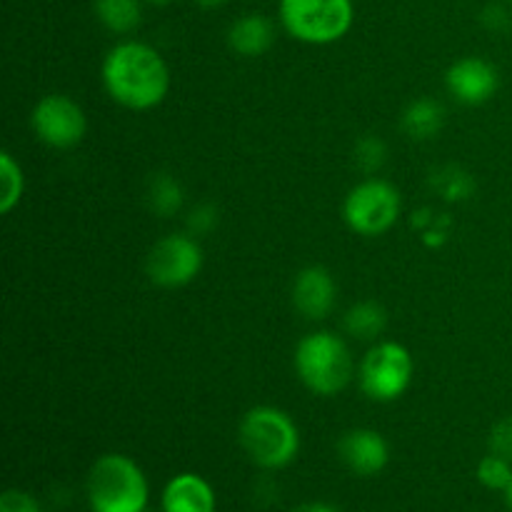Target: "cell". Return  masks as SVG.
I'll return each instance as SVG.
<instances>
[{"instance_id":"cell-1","label":"cell","mask_w":512,"mask_h":512,"mask_svg":"<svg viewBox=\"0 0 512 512\" xmlns=\"http://www.w3.org/2000/svg\"><path fill=\"white\" fill-rule=\"evenodd\" d=\"M103 85L110 98L128 110H153L170 90L163 55L140 40H123L103 60Z\"/></svg>"},{"instance_id":"cell-2","label":"cell","mask_w":512,"mask_h":512,"mask_svg":"<svg viewBox=\"0 0 512 512\" xmlns=\"http://www.w3.org/2000/svg\"><path fill=\"white\" fill-rule=\"evenodd\" d=\"M238 438L248 458L263 470L288 468L300 453V433L295 420L273 405H258L240 420Z\"/></svg>"},{"instance_id":"cell-3","label":"cell","mask_w":512,"mask_h":512,"mask_svg":"<svg viewBox=\"0 0 512 512\" xmlns=\"http://www.w3.org/2000/svg\"><path fill=\"white\" fill-rule=\"evenodd\" d=\"M295 373L310 393L333 398L353 380V355L348 343L330 330L305 335L293 355Z\"/></svg>"},{"instance_id":"cell-4","label":"cell","mask_w":512,"mask_h":512,"mask_svg":"<svg viewBox=\"0 0 512 512\" xmlns=\"http://www.w3.org/2000/svg\"><path fill=\"white\" fill-rule=\"evenodd\" d=\"M150 485L133 458L108 453L98 458L88 475V505L93 512H145Z\"/></svg>"},{"instance_id":"cell-5","label":"cell","mask_w":512,"mask_h":512,"mask_svg":"<svg viewBox=\"0 0 512 512\" xmlns=\"http://www.w3.org/2000/svg\"><path fill=\"white\" fill-rule=\"evenodd\" d=\"M285 33L308 45L338 43L353 28V0H280Z\"/></svg>"},{"instance_id":"cell-6","label":"cell","mask_w":512,"mask_h":512,"mask_svg":"<svg viewBox=\"0 0 512 512\" xmlns=\"http://www.w3.org/2000/svg\"><path fill=\"white\" fill-rule=\"evenodd\" d=\"M413 355L395 340L373 345L360 363V390L373 403H395L413 383Z\"/></svg>"},{"instance_id":"cell-7","label":"cell","mask_w":512,"mask_h":512,"mask_svg":"<svg viewBox=\"0 0 512 512\" xmlns=\"http://www.w3.org/2000/svg\"><path fill=\"white\" fill-rule=\"evenodd\" d=\"M403 200L388 180L368 178L355 185L343 203V218L353 233L365 238L385 235L400 218Z\"/></svg>"},{"instance_id":"cell-8","label":"cell","mask_w":512,"mask_h":512,"mask_svg":"<svg viewBox=\"0 0 512 512\" xmlns=\"http://www.w3.org/2000/svg\"><path fill=\"white\" fill-rule=\"evenodd\" d=\"M145 270H148L150 283L158 288H183L193 283L203 270V248L195 235H165L148 253Z\"/></svg>"},{"instance_id":"cell-9","label":"cell","mask_w":512,"mask_h":512,"mask_svg":"<svg viewBox=\"0 0 512 512\" xmlns=\"http://www.w3.org/2000/svg\"><path fill=\"white\" fill-rule=\"evenodd\" d=\"M30 128H33L35 138L48 148L68 150L85 138L88 118L73 98L53 93L35 103L33 113H30Z\"/></svg>"},{"instance_id":"cell-10","label":"cell","mask_w":512,"mask_h":512,"mask_svg":"<svg viewBox=\"0 0 512 512\" xmlns=\"http://www.w3.org/2000/svg\"><path fill=\"white\" fill-rule=\"evenodd\" d=\"M445 85L450 95L463 105H483L498 93L500 73L490 60L470 55L450 65L445 73Z\"/></svg>"},{"instance_id":"cell-11","label":"cell","mask_w":512,"mask_h":512,"mask_svg":"<svg viewBox=\"0 0 512 512\" xmlns=\"http://www.w3.org/2000/svg\"><path fill=\"white\" fill-rule=\"evenodd\" d=\"M338 453L350 473L370 478V475H378L385 470L390 460V445L378 430L355 428L340 438Z\"/></svg>"},{"instance_id":"cell-12","label":"cell","mask_w":512,"mask_h":512,"mask_svg":"<svg viewBox=\"0 0 512 512\" xmlns=\"http://www.w3.org/2000/svg\"><path fill=\"white\" fill-rule=\"evenodd\" d=\"M338 285L323 265H310L295 275L293 283V305L303 318L323 320L333 313Z\"/></svg>"},{"instance_id":"cell-13","label":"cell","mask_w":512,"mask_h":512,"mask_svg":"<svg viewBox=\"0 0 512 512\" xmlns=\"http://www.w3.org/2000/svg\"><path fill=\"white\" fill-rule=\"evenodd\" d=\"M215 490L195 473H180L165 485L163 512H215Z\"/></svg>"},{"instance_id":"cell-14","label":"cell","mask_w":512,"mask_h":512,"mask_svg":"<svg viewBox=\"0 0 512 512\" xmlns=\"http://www.w3.org/2000/svg\"><path fill=\"white\" fill-rule=\"evenodd\" d=\"M275 43V23L268 15L248 13L233 20L228 30V45L235 55L243 58H260Z\"/></svg>"},{"instance_id":"cell-15","label":"cell","mask_w":512,"mask_h":512,"mask_svg":"<svg viewBox=\"0 0 512 512\" xmlns=\"http://www.w3.org/2000/svg\"><path fill=\"white\" fill-rule=\"evenodd\" d=\"M445 123V110L438 100L420 98L405 108L400 125L413 140H430L440 133Z\"/></svg>"},{"instance_id":"cell-16","label":"cell","mask_w":512,"mask_h":512,"mask_svg":"<svg viewBox=\"0 0 512 512\" xmlns=\"http://www.w3.org/2000/svg\"><path fill=\"white\" fill-rule=\"evenodd\" d=\"M93 10L110 33L128 35L143 23V0H95Z\"/></svg>"},{"instance_id":"cell-17","label":"cell","mask_w":512,"mask_h":512,"mask_svg":"<svg viewBox=\"0 0 512 512\" xmlns=\"http://www.w3.org/2000/svg\"><path fill=\"white\" fill-rule=\"evenodd\" d=\"M385 325H388V313H385L383 305L373 303V300L355 303L345 313V330H348V335H353L358 340L380 338L385 333Z\"/></svg>"},{"instance_id":"cell-18","label":"cell","mask_w":512,"mask_h":512,"mask_svg":"<svg viewBox=\"0 0 512 512\" xmlns=\"http://www.w3.org/2000/svg\"><path fill=\"white\" fill-rule=\"evenodd\" d=\"M148 205L160 218H173L183 208V188L178 180L168 173L153 175L148 185Z\"/></svg>"},{"instance_id":"cell-19","label":"cell","mask_w":512,"mask_h":512,"mask_svg":"<svg viewBox=\"0 0 512 512\" xmlns=\"http://www.w3.org/2000/svg\"><path fill=\"white\" fill-rule=\"evenodd\" d=\"M25 175L18 160L10 153H0V213H13L15 205L23 200Z\"/></svg>"},{"instance_id":"cell-20","label":"cell","mask_w":512,"mask_h":512,"mask_svg":"<svg viewBox=\"0 0 512 512\" xmlns=\"http://www.w3.org/2000/svg\"><path fill=\"white\" fill-rule=\"evenodd\" d=\"M478 480L488 490H500V493H505L512 480V460L500 458V455L495 453L485 455L478 465Z\"/></svg>"},{"instance_id":"cell-21","label":"cell","mask_w":512,"mask_h":512,"mask_svg":"<svg viewBox=\"0 0 512 512\" xmlns=\"http://www.w3.org/2000/svg\"><path fill=\"white\" fill-rule=\"evenodd\" d=\"M388 160V148H385L383 140L373 138V135H365L363 140H358V148H355V163L363 173L373 175L378 173L380 168Z\"/></svg>"},{"instance_id":"cell-22","label":"cell","mask_w":512,"mask_h":512,"mask_svg":"<svg viewBox=\"0 0 512 512\" xmlns=\"http://www.w3.org/2000/svg\"><path fill=\"white\" fill-rule=\"evenodd\" d=\"M0 512H43V508L30 493L10 488L0 495Z\"/></svg>"},{"instance_id":"cell-23","label":"cell","mask_w":512,"mask_h":512,"mask_svg":"<svg viewBox=\"0 0 512 512\" xmlns=\"http://www.w3.org/2000/svg\"><path fill=\"white\" fill-rule=\"evenodd\" d=\"M490 453L512 460V418H503L490 430Z\"/></svg>"},{"instance_id":"cell-24","label":"cell","mask_w":512,"mask_h":512,"mask_svg":"<svg viewBox=\"0 0 512 512\" xmlns=\"http://www.w3.org/2000/svg\"><path fill=\"white\" fill-rule=\"evenodd\" d=\"M215 225H218V208L208 203L198 205L188 218L190 235H208Z\"/></svg>"},{"instance_id":"cell-25","label":"cell","mask_w":512,"mask_h":512,"mask_svg":"<svg viewBox=\"0 0 512 512\" xmlns=\"http://www.w3.org/2000/svg\"><path fill=\"white\" fill-rule=\"evenodd\" d=\"M295 512H338V510L330 508V505H325V503H308V505H303V508H298Z\"/></svg>"},{"instance_id":"cell-26","label":"cell","mask_w":512,"mask_h":512,"mask_svg":"<svg viewBox=\"0 0 512 512\" xmlns=\"http://www.w3.org/2000/svg\"><path fill=\"white\" fill-rule=\"evenodd\" d=\"M193 3L203 10H215V8H220V5L228 3V0H193Z\"/></svg>"},{"instance_id":"cell-27","label":"cell","mask_w":512,"mask_h":512,"mask_svg":"<svg viewBox=\"0 0 512 512\" xmlns=\"http://www.w3.org/2000/svg\"><path fill=\"white\" fill-rule=\"evenodd\" d=\"M143 3L155 5V8H165V5H170V3H173V0H143Z\"/></svg>"},{"instance_id":"cell-28","label":"cell","mask_w":512,"mask_h":512,"mask_svg":"<svg viewBox=\"0 0 512 512\" xmlns=\"http://www.w3.org/2000/svg\"><path fill=\"white\" fill-rule=\"evenodd\" d=\"M505 500H508V505H510V510H512V480H510L508 490H505Z\"/></svg>"},{"instance_id":"cell-29","label":"cell","mask_w":512,"mask_h":512,"mask_svg":"<svg viewBox=\"0 0 512 512\" xmlns=\"http://www.w3.org/2000/svg\"><path fill=\"white\" fill-rule=\"evenodd\" d=\"M508 3H512V0H508Z\"/></svg>"}]
</instances>
